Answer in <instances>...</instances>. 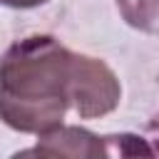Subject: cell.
<instances>
[{
  "label": "cell",
  "mask_w": 159,
  "mask_h": 159,
  "mask_svg": "<svg viewBox=\"0 0 159 159\" xmlns=\"http://www.w3.org/2000/svg\"><path fill=\"white\" fill-rule=\"evenodd\" d=\"M119 80L114 72L94 57L70 55L67 72V102L82 119H94L109 114L119 104Z\"/></svg>",
  "instance_id": "7a4b0ae2"
},
{
  "label": "cell",
  "mask_w": 159,
  "mask_h": 159,
  "mask_svg": "<svg viewBox=\"0 0 159 159\" xmlns=\"http://www.w3.org/2000/svg\"><path fill=\"white\" fill-rule=\"evenodd\" d=\"M22 154L35 157H67V159H97L107 154L104 137H97L82 127L57 124L47 132H40V139L32 149Z\"/></svg>",
  "instance_id": "3957f363"
},
{
  "label": "cell",
  "mask_w": 159,
  "mask_h": 159,
  "mask_svg": "<svg viewBox=\"0 0 159 159\" xmlns=\"http://www.w3.org/2000/svg\"><path fill=\"white\" fill-rule=\"evenodd\" d=\"M42 2H47V0H0V5H7V7H35Z\"/></svg>",
  "instance_id": "5b68a950"
},
{
  "label": "cell",
  "mask_w": 159,
  "mask_h": 159,
  "mask_svg": "<svg viewBox=\"0 0 159 159\" xmlns=\"http://www.w3.org/2000/svg\"><path fill=\"white\" fill-rule=\"evenodd\" d=\"M122 17L144 32H157L159 27V0H117Z\"/></svg>",
  "instance_id": "277c9868"
},
{
  "label": "cell",
  "mask_w": 159,
  "mask_h": 159,
  "mask_svg": "<svg viewBox=\"0 0 159 159\" xmlns=\"http://www.w3.org/2000/svg\"><path fill=\"white\" fill-rule=\"evenodd\" d=\"M70 50L50 35L15 42L0 60V119L27 134L62 124L67 102Z\"/></svg>",
  "instance_id": "6da1fadb"
}]
</instances>
